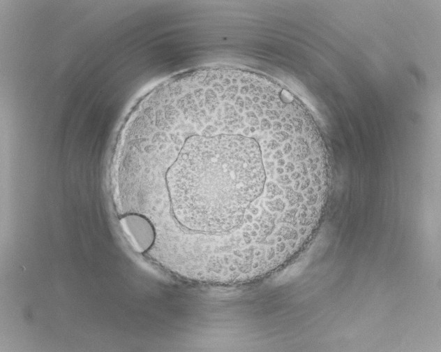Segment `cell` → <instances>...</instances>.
<instances>
[{
    "label": "cell",
    "mask_w": 441,
    "mask_h": 352,
    "mask_svg": "<svg viewBox=\"0 0 441 352\" xmlns=\"http://www.w3.org/2000/svg\"><path fill=\"white\" fill-rule=\"evenodd\" d=\"M257 142L241 134L194 135L166 174L173 217L197 237L183 260L223 268L273 253L296 209L294 186L267 181Z\"/></svg>",
    "instance_id": "cell-1"
},
{
    "label": "cell",
    "mask_w": 441,
    "mask_h": 352,
    "mask_svg": "<svg viewBox=\"0 0 441 352\" xmlns=\"http://www.w3.org/2000/svg\"><path fill=\"white\" fill-rule=\"evenodd\" d=\"M121 229L133 249L140 254L153 245L156 233L151 223L144 217L130 214L120 219Z\"/></svg>",
    "instance_id": "cell-2"
}]
</instances>
